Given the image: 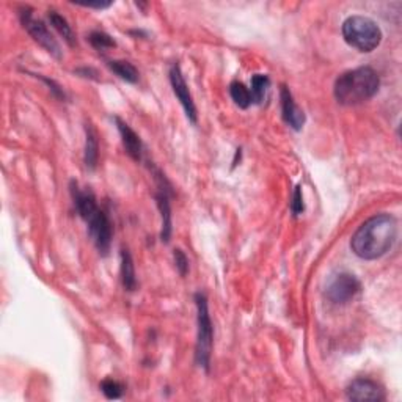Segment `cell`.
Wrapping results in <instances>:
<instances>
[{
    "label": "cell",
    "instance_id": "cell-1",
    "mask_svg": "<svg viewBox=\"0 0 402 402\" xmlns=\"http://www.w3.org/2000/svg\"><path fill=\"white\" fill-rule=\"evenodd\" d=\"M398 237V222L389 214L368 218L352 236L350 248L362 260L373 261L387 253Z\"/></svg>",
    "mask_w": 402,
    "mask_h": 402
},
{
    "label": "cell",
    "instance_id": "cell-2",
    "mask_svg": "<svg viewBox=\"0 0 402 402\" xmlns=\"http://www.w3.org/2000/svg\"><path fill=\"white\" fill-rule=\"evenodd\" d=\"M380 79L373 68L362 66L339 75L335 82V98L343 105L366 103L379 91Z\"/></svg>",
    "mask_w": 402,
    "mask_h": 402
},
{
    "label": "cell",
    "instance_id": "cell-3",
    "mask_svg": "<svg viewBox=\"0 0 402 402\" xmlns=\"http://www.w3.org/2000/svg\"><path fill=\"white\" fill-rule=\"evenodd\" d=\"M344 41L360 52H373L382 41V30L366 16H350L343 24Z\"/></svg>",
    "mask_w": 402,
    "mask_h": 402
},
{
    "label": "cell",
    "instance_id": "cell-4",
    "mask_svg": "<svg viewBox=\"0 0 402 402\" xmlns=\"http://www.w3.org/2000/svg\"><path fill=\"white\" fill-rule=\"evenodd\" d=\"M197 305V348H195V360L197 364L209 371L212 344H214V327L207 306V299L203 292L195 294Z\"/></svg>",
    "mask_w": 402,
    "mask_h": 402
},
{
    "label": "cell",
    "instance_id": "cell-5",
    "mask_svg": "<svg viewBox=\"0 0 402 402\" xmlns=\"http://www.w3.org/2000/svg\"><path fill=\"white\" fill-rule=\"evenodd\" d=\"M19 21H21L22 27L29 31V35L34 38L41 47L46 49L50 55L55 57V59H61V50L59 43L55 41V38L46 27V24H44L41 19H36L34 16L31 8H29V6H22V8L19 10Z\"/></svg>",
    "mask_w": 402,
    "mask_h": 402
},
{
    "label": "cell",
    "instance_id": "cell-6",
    "mask_svg": "<svg viewBox=\"0 0 402 402\" xmlns=\"http://www.w3.org/2000/svg\"><path fill=\"white\" fill-rule=\"evenodd\" d=\"M88 225V234L93 239L94 245L99 250V253L107 255L110 250V244H112V236H113V230H112V222L107 214L103 209L94 211L90 217L87 220Z\"/></svg>",
    "mask_w": 402,
    "mask_h": 402
},
{
    "label": "cell",
    "instance_id": "cell-7",
    "mask_svg": "<svg viewBox=\"0 0 402 402\" xmlns=\"http://www.w3.org/2000/svg\"><path fill=\"white\" fill-rule=\"evenodd\" d=\"M156 181H157V192H156V203L159 207L161 220H162V230H161V239L162 242H170L172 237V203H170V184L161 172H156Z\"/></svg>",
    "mask_w": 402,
    "mask_h": 402
},
{
    "label": "cell",
    "instance_id": "cell-8",
    "mask_svg": "<svg viewBox=\"0 0 402 402\" xmlns=\"http://www.w3.org/2000/svg\"><path fill=\"white\" fill-rule=\"evenodd\" d=\"M360 281L352 274H339L327 286V299L333 304H348L350 299L360 292Z\"/></svg>",
    "mask_w": 402,
    "mask_h": 402
},
{
    "label": "cell",
    "instance_id": "cell-9",
    "mask_svg": "<svg viewBox=\"0 0 402 402\" xmlns=\"http://www.w3.org/2000/svg\"><path fill=\"white\" fill-rule=\"evenodd\" d=\"M168 75H170V84H172L174 96L178 98V100L182 105V109H184V112H186L187 118L191 119V121L195 124V123H197V119H198L197 107H195L191 90H188L187 82L184 79V75H182L179 63H173L172 68H170Z\"/></svg>",
    "mask_w": 402,
    "mask_h": 402
},
{
    "label": "cell",
    "instance_id": "cell-10",
    "mask_svg": "<svg viewBox=\"0 0 402 402\" xmlns=\"http://www.w3.org/2000/svg\"><path fill=\"white\" fill-rule=\"evenodd\" d=\"M349 401H385L387 394L379 383L371 379H355L345 389Z\"/></svg>",
    "mask_w": 402,
    "mask_h": 402
},
{
    "label": "cell",
    "instance_id": "cell-11",
    "mask_svg": "<svg viewBox=\"0 0 402 402\" xmlns=\"http://www.w3.org/2000/svg\"><path fill=\"white\" fill-rule=\"evenodd\" d=\"M280 99H281V113L286 124L294 131H300L305 124V113L297 104H295L292 93L286 85H281Z\"/></svg>",
    "mask_w": 402,
    "mask_h": 402
},
{
    "label": "cell",
    "instance_id": "cell-12",
    "mask_svg": "<svg viewBox=\"0 0 402 402\" xmlns=\"http://www.w3.org/2000/svg\"><path fill=\"white\" fill-rule=\"evenodd\" d=\"M115 123H117L119 135H121L126 153H128L135 162H140L143 157V143L140 140V137H138L137 132L132 129L128 123H124L121 118L117 117Z\"/></svg>",
    "mask_w": 402,
    "mask_h": 402
},
{
    "label": "cell",
    "instance_id": "cell-13",
    "mask_svg": "<svg viewBox=\"0 0 402 402\" xmlns=\"http://www.w3.org/2000/svg\"><path fill=\"white\" fill-rule=\"evenodd\" d=\"M71 195L75 204V209H77L79 216L87 220L91 214L98 209V203L94 195L90 191H82L77 182H71Z\"/></svg>",
    "mask_w": 402,
    "mask_h": 402
},
{
    "label": "cell",
    "instance_id": "cell-14",
    "mask_svg": "<svg viewBox=\"0 0 402 402\" xmlns=\"http://www.w3.org/2000/svg\"><path fill=\"white\" fill-rule=\"evenodd\" d=\"M99 159V140L98 132L93 128L91 123H87L85 126V165L88 170H94L98 165Z\"/></svg>",
    "mask_w": 402,
    "mask_h": 402
},
{
    "label": "cell",
    "instance_id": "cell-15",
    "mask_svg": "<svg viewBox=\"0 0 402 402\" xmlns=\"http://www.w3.org/2000/svg\"><path fill=\"white\" fill-rule=\"evenodd\" d=\"M121 283L126 291H135L137 289V276H135V267L134 261H132V256L129 253V250L123 248L121 250Z\"/></svg>",
    "mask_w": 402,
    "mask_h": 402
},
{
    "label": "cell",
    "instance_id": "cell-16",
    "mask_svg": "<svg viewBox=\"0 0 402 402\" xmlns=\"http://www.w3.org/2000/svg\"><path fill=\"white\" fill-rule=\"evenodd\" d=\"M107 66H109L110 71L115 73L119 79L129 82V84H137L138 71H137V68L132 65L131 61L110 60L109 63H107Z\"/></svg>",
    "mask_w": 402,
    "mask_h": 402
},
{
    "label": "cell",
    "instance_id": "cell-17",
    "mask_svg": "<svg viewBox=\"0 0 402 402\" xmlns=\"http://www.w3.org/2000/svg\"><path fill=\"white\" fill-rule=\"evenodd\" d=\"M270 87V79L266 74H255L251 77V87H250V94H251V103L255 104H262L264 99L267 96Z\"/></svg>",
    "mask_w": 402,
    "mask_h": 402
},
{
    "label": "cell",
    "instance_id": "cell-18",
    "mask_svg": "<svg viewBox=\"0 0 402 402\" xmlns=\"http://www.w3.org/2000/svg\"><path fill=\"white\" fill-rule=\"evenodd\" d=\"M49 22L52 27L59 31V34L63 36V40H65L69 46H75V36H74V31L71 29V25L66 21L65 17L61 15H59L57 11H49Z\"/></svg>",
    "mask_w": 402,
    "mask_h": 402
},
{
    "label": "cell",
    "instance_id": "cell-19",
    "mask_svg": "<svg viewBox=\"0 0 402 402\" xmlns=\"http://www.w3.org/2000/svg\"><path fill=\"white\" fill-rule=\"evenodd\" d=\"M230 94L234 104L241 109H248L251 105V94H250V88L245 87L242 82H232L230 85Z\"/></svg>",
    "mask_w": 402,
    "mask_h": 402
},
{
    "label": "cell",
    "instance_id": "cell-20",
    "mask_svg": "<svg viewBox=\"0 0 402 402\" xmlns=\"http://www.w3.org/2000/svg\"><path fill=\"white\" fill-rule=\"evenodd\" d=\"M88 41H90L91 46L98 50H105L117 46L115 40H113L110 35L104 34V31H91L90 36H88Z\"/></svg>",
    "mask_w": 402,
    "mask_h": 402
},
{
    "label": "cell",
    "instance_id": "cell-21",
    "mask_svg": "<svg viewBox=\"0 0 402 402\" xmlns=\"http://www.w3.org/2000/svg\"><path fill=\"white\" fill-rule=\"evenodd\" d=\"M100 389H103L107 399H119L124 393V387L113 379H105L100 382Z\"/></svg>",
    "mask_w": 402,
    "mask_h": 402
},
{
    "label": "cell",
    "instance_id": "cell-22",
    "mask_svg": "<svg viewBox=\"0 0 402 402\" xmlns=\"http://www.w3.org/2000/svg\"><path fill=\"white\" fill-rule=\"evenodd\" d=\"M173 258H174L176 270H178L181 276H186V275H187V270H188V260H187L186 253H184V251H182V250L176 248L174 253H173Z\"/></svg>",
    "mask_w": 402,
    "mask_h": 402
},
{
    "label": "cell",
    "instance_id": "cell-23",
    "mask_svg": "<svg viewBox=\"0 0 402 402\" xmlns=\"http://www.w3.org/2000/svg\"><path fill=\"white\" fill-rule=\"evenodd\" d=\"M305 206H304V195H302V187L297 186L292 193V201H291V211L294 216H300L304 212Z\"/></svg>",
    "mask_w": 402,
    "mask_h": 402
},
{
    "label": "cell",
    "instance_id": "cell-24",
    "mask_svg": "<svg viewBox=\"0 0 402 402\" xmlns=\"http://www.w3.org/2000/svg\"><path fill=\"white\" fill-rule=\"evenodd\" d=\"M36 77H40V79L44 82V84H46V85L49 87V90L52 91V94H54L55 98L63 99V100L66 99V94H65V91H63V88H61L59 84H57L55 80H52V79H47V77H44V75H40V74H38Z\"/></svg>",
    "mask_w": 402,
    "mask_h": 402
},
{
    "label": "cell",
    "instance_id": "cell-25",
    "mask_svg": "<svg viewBox=\"0 0 402 402\" xmlns=\"http://www.w3.org/2000/svg\"><path fill=\"white\" fill-rule=\"evenodd\" d=\"M77 74H82L84 75V77H90V79H98L96 77V71H94V69H91V68H80V69H77V71H75Z\"/></svg>",
    "mask_w": 402,
    "mask_h": 402
}]
</instances>
